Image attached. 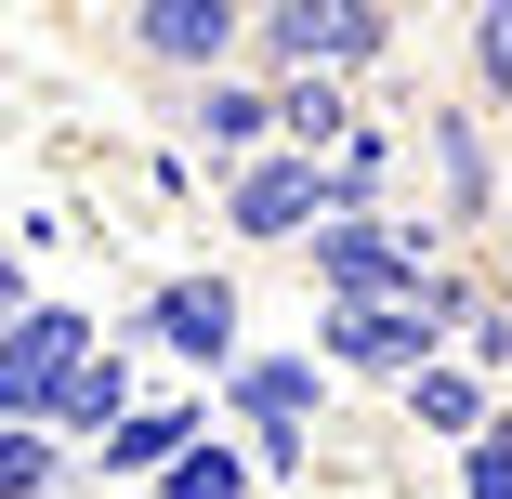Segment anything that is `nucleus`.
<instances>
[{
  "instance_id": "obj_14",
  "label": "nucleus",
  "mask_w": 512,
  "mask_h": 499,
  "mask_svg": "<svg viewBox=\"0 0 512 499\" xmlns=\"http://www.w3.org/2000/svg\"><path fill=\"white\" fill-rule=\"evenodd\" d=\"M394 158H407V132L394 119H368L342 158H329V197H342V211H381V184H394Z\"/></svg>"
},
{
  "instance_id": "obj_2",
  "label": "nucleus",
  "mask_w": 512,
  "mask_h": 499,
  "mask_svg": "<svg viewBox=\"0 0 512 499\" xmlns=\"http://www.w3.org/2000/svg\"><path fill=\"white\" fill-rule=\"evenodd\" d=\"M92 355H106V329H92L79 303H53V289H14V329H0V421H66V394L92 381Z\"/></svg>"
},
{
  "instance_id": "obj_5",
  "label": "nucleus",
  "mask_w": 512,
  "mask_h": 499,
  "mask_svg": "<svg viewBox=\"0 0 512 499\" xmlns=\"http://www.w3.org/2000/svg\"><path fill=\"white\" fill-rule=\"evenodd\" d=\"M316 355L329 368H355V381H421L434 355H460L447 329H434V303H316Z\"/></svg>"
},
{
  "instance_id": "obj_7",
  "label": "nucleus",
  "mask_w": 512,
  "mask_h": 499,
  "mask_svg": "<svg viewBox=\"0 0 512 499\" xmlns=\"http://www.w3.org/2000/svg\"><path fill=\"white\" fill-rule=\"evenodd\" d=\"M171 119H184V145L211 158V171H250V158L289 145V132H276V79H250V66H237V79H197Z\"/></svg>"
},
{
  "instance_id": "obj_12",
  "label": "nucleus",
  "mask_w": 512,
  "mask_h": 499,
  "mask_svg": "<svg viewBox=\"0 0 512 499\" xmlns=\"http://www.w3.org/2000/svg\"><path fill=\"white\" fill-rule=\"evenodd\" d=\"M276 132H289L302 158H342V145L368 132V106H355V79H276Z\"/></svg>"
},
{
  "instance_id": "obj_16",
  "label": "nucleus",
  "mask_w": 512,
  "mask_h": 499,
  "mask_svg": "<svg viewBox=\"0 0 512 499\" xmlns=\"http://www.w3.org/2000/svg\"><path fill=\"white\" fill-rule=\"evenodd\" d=\"M460 368H486V381L512 368V289H499V276H486V303L460 316Z\"/></svg>"
},
{
  "instance_id": "obj_6",
  "label": "nucleus",
  "mask_w": 512,
  "mask_h": 499,
  "mask_svg": "<svg viewBox=\"0 0 512 499\" xmlns=\"http://www.w3.org/2000/svg\"><path fill=\"white\" fill-rule=\"evenodd\" d=\"M119 40H132L145 66H171L184 92L250 66V14H237V0H132V14H119Z\"/></svg>"
},
{
  "instance_id": "obj_17",
  "label": "nucleus",
  "mask_w": 512,
  "mask_h": 499,
  "mask_svg": "<svg viewBox=\"0 0 512 499\" xmlns=\"http://www.w3.org/2000/svg\"><path fill=\"white\" fill-rule=\"evenodd\" d=\"M447 473H460V499H512V408H499V434H473Z\"/></svg>"
},
{
  "instance_id": "obj_18",
  "label": "nucleus",
  "mask_w": 512,
  "mask_h": 499,
  "mask_svg": "<svg viewBox=\"0 0 512 499\" xmlns=\"http://www.w3.org/2000/svg\"><path fill=\"white\" fill-rule=\"evenodd\" d=\"M473 79L512 92V0H486V14H473Z\"/></svg>"
},
{
  "instance_id": "obj_9",
  "label": "nucleus",
  "mask_w": 512,
  "mask_h": 499,
  "mask_svg": "<svg viewBox=\"0 0 512 499\" xmlns=\"http://www.w3.org/2000/svg\"><path fill=\"white\" fill-rule=\"evenodd\" d=\"M224 408H237L250 434H316V421H329V355H250V368L224 381Z\"/></svg>"
},
{
  "instance_id": "obj_1",
  "label": "nucleus",
  "mask_w": 512,
  "mask_h": 499,
  "mask_svg": "<svg viewBox=\"0 0 512 499\" xmlns=\"http://www.w3.org/2000/svg\"><path fill=\"white\" fill-rule=\"evenodd\" d=\"M381 66H394L381 0H276V14H250V79H381Z\"/></svg>"
},
{
  "instance_id": "obj_8",
  "label": "nucleus",
  "mask_w": 512,
  "mask_h": 499,
  "mask_svg": "<svg viewBox=\"0 0 512 499\" xmlns=\"http://www.w3.org/2000/svg\"><path fill=\"white\" fill-rule=\"evenodd\" d=\"M197 447H211V408H197V394H158V408H132V421H119L106 447H92V473L145 499V486H171V473H184Z\"/></svg>"
},
{
  "instance_id": "obj_15",
  "label": "nucleus",
  "mask_w": 512,
  "mask_h": 499,
  "mask_svg": "<svg viewBox=\"0 0 512 499\" xmlns=\"http://www.w3.org/2000/svg\"><path fill=\"white\" fill-rule=\"evenodd\" d=\"M263 473H250V434H211V447H197L171 486H145V499H250Z\"/></svg>"
},
{
  "instance_id": "obj_3",
  "label": "nucleus",
  "mask_w": 512,
  "mask_h": 499,
  "mask_svg": "<svg viewBox=\"0 0 512 499\" xmlns=\"http://www.w3.org/2000/svg\"><path fill=\"white\" fill-rule=\"evenodd\" d=\"M250 303H237V276L224 263H184V276H158L145 303L119 316V342H145V355H171V368H197V381H237L250 368Z\"/></svg>"
},
{
  "instance_id": "obj_4",
  "label": "nucleus",
  "mask_w": 512,
  "mask_h": 499,
  "mask_svg": "<svg viewBox=\"0 0 512 499\" xmlns=\"http://www.w3.org/2000/svg\"><path fill=\"white\" fill-rule=\"evenodd\" d=\"M316 224H342V197H329V158L276 145V158L224 171V237H250V250H316Z\"/></svg>"
},
{
  "instance_id": "obj_11",
  "label": "nucleus",
  "mask_w": 512,
  "mask_h": 499,
  "mask_svg": "<svg viewBox=\"0 0 512 499\" xmlns=\"http://www.w3.org/2000/svg\"><path fill=\"white\" fill-rule=\"evenodd\" d=\"M407 421L447 434V460H460L473 434H499V381H486V368H460V355H434L421 381H407Z\"/></svg>"
},
{
  "instance_id": "obj_13",
  "label": "nucleus",
  "mask_w": 512,
  "mask_h": 499,
  "mask_svg": "<svg viewBox=\"0 0 512 499\" xmlns=\"http://www.w3.org/2000/svg\"><path fill=\"white\" fill-rule=\"evenodd\" d=\"M0 499H66V434L0 421Z\"/></svg>"
},
{
  "instance_id": "obj_10",
  "label": "nucleus",
  "mask_w": 512,
  "mask_h": 499,
  "mask_svg": "<svg viewBox=\"0 0 512 499\" xmlns=\"http://www.w3.org/2000/svg\"><path fill=\"white\" fill-rule=\"evenodd\" d=\"M421 158H434L447 224H486V211H499V158H486V119H473V106H421Z\"/></svg>"
}]
</instances>
